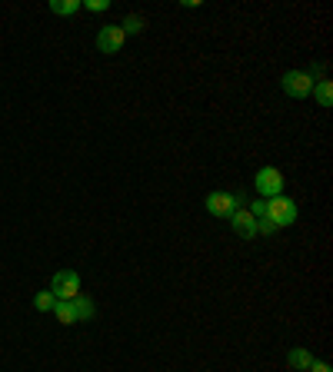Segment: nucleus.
Masks as SVG:
<instances>
[{"instance_id": "f257e3e1", "label": "nucleus", "mask_w": 333, "mask_h": 372, "mask_svg": "<svg viewBox=\"0 0 333 372\" xmlns=\"http://www.w3.org/2000/svg\"><path fill=\"white\" fill-rule=\"evenodd\" d=\"M264 216L283 230V226H293L297 223V203L287 197H273V199H264Z\"/></svg>"}, {"instance_id": "f03ea898", "label": "nucleus", "mask_w": 333, "mask_h": 372, "mask_svg": "<svg viewBox=\"0 0 333 372\" xmlns=\"http://www.w3.org/2000/svg\"><path fill=\"white\" fill-rule=\"evenodd\" d=\"M254 186H256V193H260V199H273V197H283L287 180H283V173H280L277 166H260L254 176Z\"/></svg>"}, {"instance_id": "7ed1b4c3", "label": "nucleus", "mask_w": 333, "mask_h": 372, "mask_svg": "<svg viewBox=\"0 0 333 372\" xmlns=\"http://www.w3.org/2000/svg\"><path fill=\"white\" fill-rule=\"evenodd\" d=\"M313 83L317 80L307 74V70H290V74H283V80H280V87H283V93L293 100H303L313 93Z\"/></svg>"}, {"instance_id": "20e7f679", "label": "nucleus", "mask_w": 333, "mask_h": 372, "mask_svg": "<svg viewBox=\"0 0 333 372\" xmlns=\"http://www.w3.org/2000/svg\"><path fill=\"white\" fill-rule=\"evenodd\" d=\"M237 207H244V197H240V193H223V190H217V193L207 197V213L217 219H230Z\"/></svg>"}, {"instance_id": "39448f33", "label": "nucleus", "mask_w": 333, "mask_h": 372, "mask_svg": "<svg viewBox=\"0 0 333 372\" xmlns=\"http://www.w3.org/2000/svg\"><path fill=\"white\" fill-rule=\"evenodd\" d=\"M50 293H54L57 299H74V296H80V276L74 273V269H60V273H54V279H50Z\"/></svg>"}, {"instance_id": "423d86ee", "label": "nucleus", "mask_w": 333, "mask_h": 372, "mask_svg": "<svg viewBox=\"0 0 333 372\" xmlns=\"http://www.w3.org/2000/svg\"><path fill=\"white\" fill-rule=\"evenodd\" d=\"M123 40H127V33H123L117 23H107V27H100V33H97V50L100 54H117L123 47Z\"/></svg>"}, {"instance_id": "0eeeda50", "label": "nucleus", "mask_w": 333, "mask_h": 372, "mask_svg": "<svg viewBox=\"0 0 333 372\" xmlns=\"http://www.w3.org/2000/svg\"><path fill=\"white\" fill-rule=\"evenodd\" d=\"M230 223H233V230L240 233L244 240H256V216H254V213H250L247 207H237V209H233Z\"/></svg>"}, {"instance_id": "6e6552de", "label": "nucleus", "mask_w": 333, "mask_h": 372, "mask_svg": "<svg viewBox=\"0 0 333 372\" xmlns=\"http://www.w3.org/2000/svg\"><path fill=\"white\" fill-rule=\"evenodd\" d=\"M50 313H54L57 322H64V326H74V322H77V313H74V303H70V299H57Z\"/></svg>"}, {"instance_id": "1a4fd4ad", "label": "nucleus", "mask_w": 333, "mask_h": 372, "mask_svg": "<svg viewBox=\"0 0 333 372\" xmlns=\"http://www.w3.org/2000/svg\"><path fill=\"white\" fill-rule=\"evenodd\" d=\"M70 303H74V313H77V322H90V319L97 316V306L90 303L87 296H74Z\"/></svg>"}, {"instance_id": "9d476101", "label": "nucleus", "mask_w": 333, "mask_h": 372, "mask_svg": "<svg viewBox=\"0 0 333 372\" xmlns=\"http://www.w3.org/2000/svg\"><path fill=\"white\" fill-rule=\"evenodd\" d=\"M313 93H317V103H320V107H330L333 103V83L330 80H317V83H313Z\"/></svg>"}, {"instance_id": "9b49d317", "label": "nucleus", "mask_w": 333, "mask_h": 372, "mask_svg": "<svg viewBox=\"0 0 333 372\" xmlns=\"http://www.w3.org/2000/svg\"><path fill=\"white\" fill-rule=\"evenodd\" d=\"M287 359H290V366H293V369H303V372L313 366V356L307 349H290Z\"/></svg>"}, {"instance_id": "f8f14e48", "label": "nucleus", "mask_w": 333, "mask_h": 372, "mask_svg": "<svg viewBox=\"0 0 333 372\" xmlns=\"http://www.w3.org/2000/svg\"><path fill=\"white\" fill-rule=\"evenodd\" d=\"M50 11H54L57 17H70V13L80 11V0H50Z\"/></svg>"}, {"instance_id": "ddd939ff", "label": "nucleus", "mask_w": 333, "mask_h": 372, "mask_svg": "<svg viewBox=\"0 0 333 372\" xmlns=\"http://www.w3.org/2000/svg\"><path fill=\"white\" fill-rule=\"evenodd\" d=\"M117 27H120L123 33H144L147 30V21H144V17H137V13H130V17H127L123 23H117Z\"/></svg>"}, {"instance_id": "4468645a", "label": "nucleus", "mask_w": 333, "mask_h": 372, "mask_svg": "<svg viewBox=\"0 0 333 372\" xmlns=\"http://www.w3.org/2000/svg\"><path fill=\"white\" fill-rule=\"evenodd\" d=\"M54 303H57V296L50 293V289H44V293H37V299H33V309H37V313H50Z\"/></svg>"}, {"instance_id": "2eb2a0df", "label": "nucleus", "mask_w": 333, "mask_h": 372, "mask_svg": "<svg viewBox=\"0 0 333 372\" xmlns=\"http://www.w3.org/2000/svg\"><path fill=\"white\" fill-rule=\"evenodd\" d=\"M273 233H277V226H273L266 216L256 219V236H273Z\"/></svg>"}, {"instance_id": "dca6fc26", "label": "nucleus", "mask_w": 333, "mask_h": 372, "mask_svg": "<svg viewBox=\"0 0 333 372\" xmlns=\"http://www.w3.org/2000/svg\"><path fill=\"white\" fill-rule=\"evenodd\" d=\"M80 7H87V11L100 13V11H107V7H111V0H87V4H80Z\"/></svg>"}, {"instance_id": "f3484780", "label": "nucleus", "mask_w": 333, "mask_h": 372, "mask_svg": "<svg viewBox=\"0 0 333 372\" xmlns=\"http://www.w3.org/2000/svg\"><path fill=\"white\" fill-rule=\"evenodd\" d=\"M247 209H250V213H254V216L260 219V216H264V199H254V203H250Z\"/></svg>"}, {"instance_id": "a211bd4d", "label": "nucleus", "mask_w": 333, "mask_h": 372, "mask_svg": "<svg viewBox=\"0 0 333 372\" xmlns=\"http://www.w3.org/2000/svg\"><path fill=\"white\" fill-rule=\"evenodd\" d=\"M307 372H330V366H327V362H313Z\"/></svg>"}]
</instances>
